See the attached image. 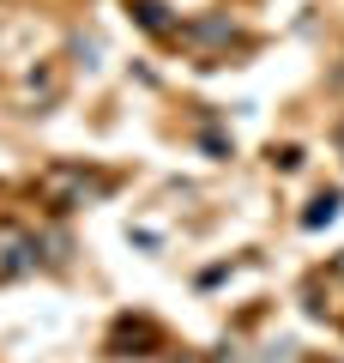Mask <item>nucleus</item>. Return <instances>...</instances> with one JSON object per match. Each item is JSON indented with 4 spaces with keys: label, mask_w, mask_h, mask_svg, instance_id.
<instances>
[{
    "label": "nucleus",
    "mask_w": 344,
    "mask_h": 363,
    "mask_svg": "<svg viewBox=\"0 0 344 363\" xmlns=\"http://www.w3.org/2000/svg\"><path fill=\"white\" fill-rule=\"evenodd\" d=\"M109 188H115L109 169H85V164H49L37 176V200L55 206V212H79V206H91V200H103Z\"/></svg>",
    "instance_id": "f257e3e1"
},
{
    "label": "nucleus",
    "mask_w": 344,
    "mask_h": 363,
    "mask_svg": "<svg viewBox=\"0 0 344 363\" xmlns=\"http://www.w3.org/2000/svg\"><path fill=\"white\" fill-rule=\"evenodd\" d=\"M30 230H18V224H0V285L6 279H18V272L30 267Z\"/></svg>",
    "instance_id": "f03ea898"
}]
</instances>
